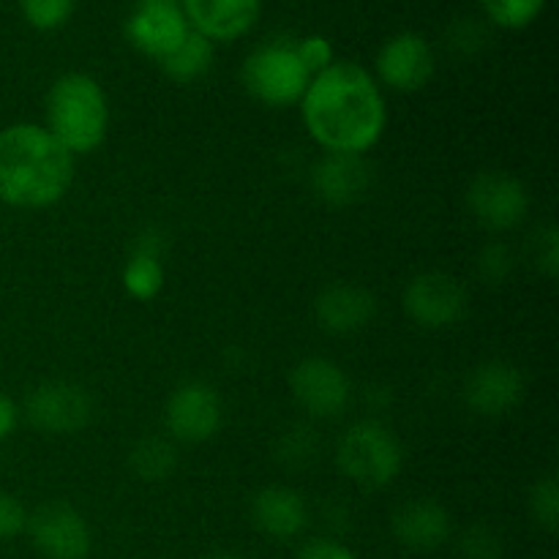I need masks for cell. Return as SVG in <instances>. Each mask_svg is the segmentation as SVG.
<instances>
[{
	"mask_svg": "<svg viewBox=\"0 0 559 559\" xmlns=\"http://www.w3.org/2000/svg\"><path fill=\"white\" fill-rule=\"evenodd\" d=\"M47 131L71 153H93L107 136L109 104L93 76L71 71L52 82L47 93Z\"/></svg>",
	"mask_w": 559,
	"mask_h": 559,
	"instance_id": "3",
	"label": "cell"
},
{
	"mask_svg": "<svg viewBox=\"0 0 559 559\" xmlns=\"http://www.w3.org/2000/svg\"><path fill=\"white\" fill-rule=\"evenodd\" d=\"M374 169L366 162V156L355 153H328L314 164L311 183H314L317 197L328 205H353L364 200L371 189Z\"/></svg>",
	"mask_w": 559,
	"mask_h": 559,
	"instance_id": "18",
	"label": "cell"
},
{
	"mask_svg": "<svg viewBox=\"0 0 559 559\" xmlns=\"http://www.w3.org/2000/svg\"><path fill=\"white\" fill-rule=\"evenodd\" d=\"M404 311L426 331H445L467 317L469 295L456 276L442 271L418 273L404 289Z\"/></svg>",
	"mask_w": 559,
	"mask_h": 559,
	"instance_id": "6",
	"label": "cell"
},
{
	"mask_svg": "<svg viewBox=\"0 0 559 559\" xmlns=\"http://www.w3.org/2000/svg\"><path fill=\"white\" fill-rule=\"evenodd\" d=\"M527 382L511 360H486L464 382V404L480 418H502L522 404Z\"/></svg>",
	"mask_w": 559,
	"mask_h": 559,
	"instance_id": "12",
	"label": "cell"
},
{
	"mask_svg": "<svg viewBox=\"0 0 559 559\" xmlns=\"http://www.w3.org/2000/svg\"><path fill=\"white\" fill-rule=\"evenodd\" d=\"M538 267L546 278L559 276V233L557 227H546L544 238L538 243Z\"/></svg>",
	"mask_w": 559,
	"mask_h": 559,
	"instance_id": "30",
	"label": "cell"
},
{
	"mask_svg": "<svg viewBox=\"0 0 559 559\" xmlns=\"http://www.w3.org/2000/svg\"><path fill=\"white\" fill-rule=\"evenodd\" d=\"M74 180V156L36 123L0 129V202L41 211L66 197Z\"/></svg>",
	"mask_w": 559,
	"mask_h": 559,
	"instance_id": "2",
	"label": "cell"
},
{
	"mask_svg": "<svg viewBox=\"0 0 559 559\" xmlns=\"http://www.w3.org/2000/svg\"><path fill=\"white\" fill-rule=\"evenodd\" d=\"M311 74L300 63L295 44L271 41L257 47L243 63V85L267 107H293L304 98Z\"/></svg>",
	"mask_w": 559,
	"mask_h": 559,
	"instance_id": "5",
	"label": "cell"
},
{
	"mask_svg": "<svg viewBox=\"0 0 559 559\" xmlns=\"http://www.w3.org/2000/svg\"><path fill=\"white\" fill-rule=\"evenodd\" d=\"M25 418L44 435L69 437L91 424L93 402L85 388L76 382L47 380L27 393Z\"/></svg>",
	"mask_w": 559,
	"mask_h": 559,
	"instance_id": "7",
	"label": "cell"
},
{
	"mask_svg": "<svg viewBox=\"0 0 559 559\" xmlns=\"http://www.w3.org/2000/svg\"><path fill=\"white\" fill-rule=\"evenodd\" d=\"M76 0H20L22 16L36 31H55L74 14Z\"/></svg>",
	"mask_w": 559,
	"mask_h": 559,
	"instance_id": "25",
	"label": "cell"
},
{
	"mask_svg": "<svg viewBox=\"0 0 559 559\" xmlns=\"http://www.w3.org/2000/svg\"><path fill=\"white\" fill-rule=\"evenodd\" d=\"M513 265H516V262H513L511 249L502 243H489L478 257V271H480V278H484L486 284L506 282V278L511 276Z\"/></svg>",
	"mask_w": 559,
	"mask_h": 559,
	"instance_id": "27",
	"label": "cell"
},
{
	"mask_svg": "<svg viewBox=\"0 0 559 559\" xmlns=\"http://www.w3.org/2000/svg\"><path fill=\"white\" fill-rule=\"evenodd\" d=\"M451 513L437 500L420 497V500L404 502L391 516V533L407 551H437L451 538Z\"/></svg>",
	"mask_w": 559,
	"mask_h": 559,
	"instance_id": "17",
	"label": "cell"
},
{
	"mask_svg": "<svg viewBox=\"0 0 559 559\" xmlns=\"http://www.w3.org/2000/svg\"><path fill=\"white\" fill-rule=\"evenodd\" d=\"M506 546H502L500 533L489 524H473L459 538V557L462 559H502Z\"/></svg>",
	"mask_w": 559,
	"mask_h": 559,
	"instance_id": "26",
	"label": "cell"
},
{
	"mask_svg": "<svg viewBox=\"0 0 559 559\" xmlns=\"http://www.w3.org/2000/svg\"><path fill=\"white\" fill-rule=\"evenodd\" d=\"M25 506L14 495H9V491H0V540L16 538L20 533H25Z\"/></svg>",
	"mask_w": 559,
	"mask_h": 559,
	"instance_id": "29",
	"label": "cell"
},
{
	"mask_svg": "<svg viewBox=\"0 0 559 559\" xmlns=\"http://www.w3.org/2000/svg\"><path fill=\"white\" fill-rule=\"evenodd\" d=\"M300 104L311 140L328 153L364 156L380 142L388 123L385 96L377 80L349 60L311 76Z\"/></svg>",
	"mask_w": 559,
	"mask_h": 559,
	"instance_id": "1",
	"label": "cell"
},
{
	"mask_svg": "<svg viewBox=\"0 0 559 559\" xmlns=\"http://www.w3.org/2000/svg\"><path fill=\"white\" fill-rule=\"evenodd\" d=\"M213 58H216V49L213 41H207L205 36H200L197 31H189V36L183 38L175 52H169L167 58L158 60L164 74L175 82H194L200 76H205L211 71Z\"/></svg>",
	"mask_w": 559,
	"mask_h": 559,
	"instance_id": "21",
	"label": "cell"
},
{
	"mask_svg": "<svg viewBox=\"0 0 559 559\" xmlns=\"http://www.w3.org/2000/svg\"><path fill=\"white\" fill-rule=\"evenodd\" d=\"M262 0H180L191 31L207 41H235L260 20Z\"/></svg>",
	"mask_w": 559,
	"mask_h": 559,
	"instance_id": "15",
	"label": "cell"
},
{
	"mask_svg": "<svg viewBox=\"0 0 559 559\" xmlns=\"http://www.w3.org/2000/svg\"><path fill=\"white\" fill-rule=\"evenodd\" d=\"M189 22L178 3H140V9L126 22L129 41L153 60H162L175 52L189 36Z\"/></svg>",
	"mask_w": 559,
	"mask_h": 559,
	"instance_id": "14",
	"label": "cell"
},
{
	"mask_svg": "<svg viewBox=\"0 0 559 559\" xmlns=\"http://www.w3.org/2000/svg\"><path fill=\"white\" fill-rule=\"evenodd\" d=\"M527 506H530V516L535 519L540 530L555 535L559 530V484L557 475H544V478L535 480L530 486L527 495Z\"/></svg>",
	"mask_w": 559,
	"mask_h": 559,
	"instance_id": "24",
	"label": "cell"
},
{
	"mask_svg": "<svg viewBox=\"0 0 559 559\" xmlns=\"http://www.w3.org/2000/svg\"><path fill=\"white\" fill-rule=\"evenodd\" d=\"M200 559H246V557L233 555V551H213V555H205V557H200Z\"/></svg>",
	"mask_w": 559,
	"mask_h": 559,
	"instance_id": "33",
	"label": "cell"
},
{
	"mask_svg": "<svg viewBox=\"0 0 559 559\" xmlns=\"http://www.w3.org/2000/svg\"><path fill=\"white\" fill-rule=\"evenodd\" d=\"M25 533L33 549L44 559H87L91 555V530L85 516L69 502H44L27 513Z\"/></svg>",
	"mask_w": 559,
	"mask_h": 559,
	"instance_id": "9",
	"label": "cell"
},
{
	"mask_svg": "<svg viewBox=\"0 0 559 559\" xmlns=\"http://www.w3.org/2000/svg\"><path fill=\"white\" fill-rule=\"evenodd\" d=\"M478 3L495 25L508 27V31H522L533 25L546 9V0H478Z\"/></svg>",
	"mask_w": 559,
	"mask_h": 559,
	"instance_id": "23",
	"label": "cell"
},
{
	"mask_svg": "<svg viewBox=\"0 0 559 559\" xmlns=\"http://www.w3.org/2000/svg\"><path fill=\"white\" fill-rule=\"evenodd\" d=\"M16 420H20V409H16L14 399L0 393V442L9 440L16 429Z\"/></svg>",
	"mask_w": 559,
	"mask_h": 559,
	"instance_id": "32",
	"label": "cell"
},
{
	"mask_svg": "<svg viewBox=\"0 0 559 559\" xmlns=\"http://www.w3.org/2000/svg\"><path fill=\"white\" fill-rule=\"evenodd\" d=\"M467 207L489 233H508L530 213V191L508 173H478L467 189Z\"/></svg>",
	"mask_w": 559,
	"mask_h": 559,
	"instance_id": "8",
	"label": "cell"
},
{
	"mask_svg": "<svg viewBox=\"0 0 559 559\" xmlns=\"http://www.w3.org/2000/svg\"><path fill=\"white\" fill-rule=\"evenodd\" d=\"M336 464L344 478L366 491H380L399 478L404 451L399 437L380 420H358L338 440Z\"/></svg>",
	"mask_w": 559,
	"mask_h": 559,
	"instance_id": "4",
	"label": "cell"
},
{
	"mask_svg": "<svg viewBox=\"0 0 559 559\" xmlns=\"http://www.w3.org/2000/svg\"><path fill=\"white\" fill-rule=\"evenodd\" d=\"M289 391L298 407L314 418H338L349 407L353 385L338 364L328 358H306L289 371Z\"/></svg>",
	"mask_w": 559,
	"mask_h": 559,
	"instance_id": "10",
	"label": "cell"
},
{
	"mask_svg": "<svg viewBox=\"0 0 559 559\" xmlns=\"http://www.w3.org/2000/svg\"><path fill=\"white\" fill-rule=\"evenodd\" d=\"M314 317L331 336H353L374 322L377 298L358 284L336 282L317 295Z\"/></svg>",
	"mask_w": 559,
	"mask_h": 559,
	"instance_id": "16",
	"label": "cell"
},
{
	"mask_svg": "<svg viewBox=\"0 0 559 559\" xmlns=\"http://www.w3.org/2000/svg\"><path fill=\"white\" fill-rule=\"evenodd\" d=\"M295 52H298L300 63L309 69V74H320L333 63V47L325 36H306L295 41Z\"/></svg>",
	"mask_w": 559,
	"mask_h": 559,
	"instance_id": "28",
	"label": "cell"
},
{
	"mask_svg": "<svg viewBox=\"0 0 559 559\" xmlns=\"http://www.w3.org/2000/svg\"><path fill=\"white\" fill-rule=\"evenodd\" d=\"M222 418L224 409L216 388L200 380L183 382V385L175 388L167 409H164L169 435L180 442H189V445L213 440L222 429Z\"/></svg>",
	"mask_w": 559,
	"mask_h": 559,
	"instance_id": "11",
	"label": "cell"
},
{
	"mask_svg": "<svg viewBox=\"0 0 559 559\" xmlns=\"http://www.w3.org/2000/svg\"><path fill=\"white\" fill-rule=\"evenodd\" d=\"M251 522L267 538L293 540L309 524V508L289 486H265L251 500Z\"/></svg>",
	"mask_w": 559,
	"mask_h": 559,
	"instance_id": "19",
	"label": "cell"
},
{
	"mask_svg": "<svg viewBox=\"0 0 559 559\" xmlns=\"http://www.w3.org/2000/svg\"><path fill=\"white\" fill-rule=\"evenodd\" d=\"M295 559H355V555L347 546L338 544V540L314 538L309 540V544H304V549L298 551Z\"/></svg>",
	"mask_w": 559,
	"mask_h": 559,
	"instance_id": "31",
	"label": "cell"
},
{
	"mask_svg": "<svg viewBox=\"0 0 559 559\" xmlns=\"http://www.w3.org/2000/svg\"><path fill=\"white\" fill-rule=\"evenodd\" d=\"M129 467L145 484H162V480L173 478L175 467H178V451L164 437L147 435L131 448Z\"/></svg>",
	"mask_w": 559,
	"mask_h": 559,
	"instance_id": "22",
	"label": "cell"
},
{
	"mask_svg": "<svg viewBox=\"0 0 559 559\" xmlns=\"http://www.w3.org/2000/svg\"><path fill=\"white\" fill-rule=\"evenodd\" d=\"M158 254H162V243H158L156 235H142L134 254H131V260L123 267V287L131 298L153 300L162 293L164 265Z\"/></svg>",
	"mask_w": 559,
	"mask_h": 559,
	"instance_id": "20",
	"label": "cell"
},
{
	"mask_svg": "<svg viewBox=\"0 0 559 559\" xmlns=\"http://www.w3.org/2000/svg\"><path fill=\"white\" fill-rule=\"evenodd\" d=\"M377 76L382 85L399 93H415L429 85L435 74V52L418 33H399L377 52Z\"/></svg>",
	"mask_w": 559,
	"mask_h": 559,
	"instance_id": "13",
	"label": "cell"
}]
</instances>
